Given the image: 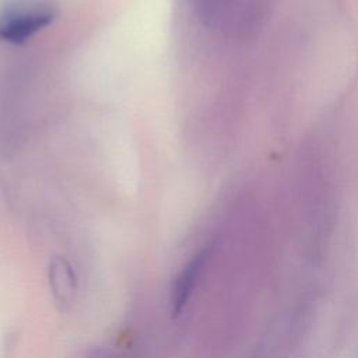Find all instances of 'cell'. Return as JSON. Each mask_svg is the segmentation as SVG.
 <instances>
[{
	"instance_id": "cell-2",
	"label": "cell",
	"mask_w": 358,
	"mask_h": 358,
	"mask_svg": "<svg viewBox=\"0 0 358 358\" xmlns=\"http://www.w3.org/2000/svg\"><path fill=\"white\" fill-rule=\"evenodd\" d=\"M208 257V249L200 250L180 268V271L173 278L169 292L171 312L173 316H179L182 310L186 308Z\"/></svg>"
},
{
	"instance_id": "cell-3",
	"label": "cell",
	"mask_w": 358,
	"mask_h": 358,
	"mask_svg": "<svg viewBox=\"0 0 358 358\" xmlns=\"http://www.w3.org/2000/svg\"><path fill=\"white\" fill-rule=\"evenodd\" d=\"M48 280L55 302L60 309H66L77 291L74 267L64 256H53L48 266Z\"/></svg>"
},
{
	"instance_id": "cell-4",
	"label": "cell",
	"mask_w": 358,
	"mask_h": 358,
	"mask_svg": "<svg viewBox=\"0 0 358 358\" xmlns=\"http://www.w3.org/2000/svg\"><path fill=\"white\" fill-rule=\"evenodd\" d=\"M92 358H131V357L129 354H124V352H116L113 350L99 348L94 352Z\"/></svg>"
},
{
	"instance_id": "cell-1",
	"label": "cell",
	"mask_w": 358,
	"mask_h": 358,
	"mask_svg": "<svg viewBox=\"0 0 358 358\" xmlns=\"http://www.w3.org/2000/svg\"><path fill=\"white\" fill-rule=\"evenodd\" d=\"M55 13L46 7L10 8L0 14V39L7 42H24L38 31L48 27Z\"/></svg>"
}]
</instances>
